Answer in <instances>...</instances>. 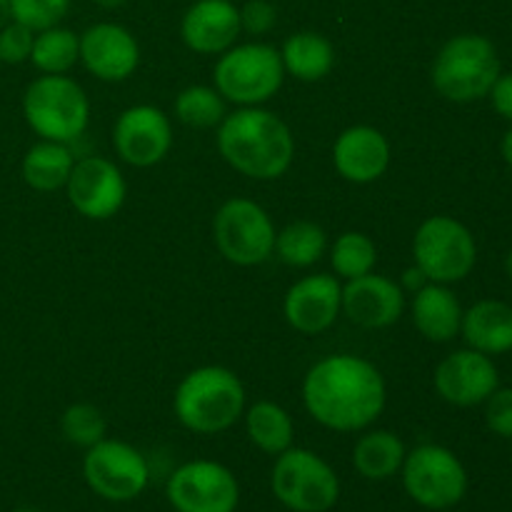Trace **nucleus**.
Segmentation results:
<instances>
[{
  "mask_svg": "<svg viewBox=\"0 0 512 512\" xmlns=\"http://www.w3.org/2000/svg\"><path fill=\"white\" fill-rule=\"evenodd\" d=\"M500 153H503L505 163H508L510 170H512V128L503 135V143H500Z\"/></svg>",
  "mask_w": 512,
  "mask_h": 512,
  "instance_id": "nucleus-38",
  "label": "nucleus"
},
{
  "mask_svg": "<svg viewBox=\"0 0 512 512\" xmlns=\"http://www.w3.org/2000/svg\"><path fill=\"white\" fill-rule=\"evenodd\" d=\"M68 10L70 0H10V20L25 25L33 33L60 25Z\"/></svg>",
  "mask_w": 512,
  "mask_h": 512,
  "instance_id": "nucleus-32",
  "label": "nucleus"
},
{
  "mask_svg": "<svg viewBox=\"0 0 512 512\" xmlns=\"http://www.w3.org/2000/svg\"><path fill=\"white\" fill-rule=\"evenodd\" d=\"M218 150L238 173L275 180L293 165L295 138L285 120L260 105H250L225 115L218 128Z\"/></svg>",
  "mask_w": 512,
  "mask_h": 512,
  "instance_id": "nucleus-2",
  "label": "nucleus"
},
{
  "mask_svg": "<svg viewBox=\"0 0 512 512\" xmlns=\"http://www.w3.org/2000/svg\"><path fill=\"white\" fill-rule=\"evenodd\" d=\"M385 380L370 360L330 355L318 360L303 380V403L323 428L335 433L365 430L385 408Z\"/></svg>",
  "mask_w": 512,
  "mask_h": 512,
  "instance_id": "nucleus-1",
  "label": "nucleus"
},
{
  "mask_svg": "<svg viewBox=\"0 0 512 512\" xmlns=\"http://www.w3.org/2000/svg\"><path fill=\"white\" fill-rule=\"evenodd\" d=\"M278 10L268 0H248L240 8V28L250 35H265L275 28Z\"/></svg>",
  "mask_w": 512,
  "mask_h": 512,
  "instance_id": "nucleus-35",
  "label": "nucleus"
},
{
  "mask_svg": "<svg viewBox=\"0 0 512 512\" xmlns=\"http://www.w3.org/2000/svg\"><path fill=\"white\" fill-rule=\"evenodd\" d=\"M413 323L433 343H450L460 335L463 308L453 290L443 283H425L413 298Z\"/></svg>",
  "mask_w": 512,
  "mask_h": 512,
  "instance_id": "nucleus-22",
  "label": "nucleus"
},
{
  "mask_svg": "<svg viewBox=\"0 0 512 512\" xmlns=\"http://www.w3.org/2000/svg\"><path fill=\"white\" fill-rule=\"evenodd\" d=\"M245 430H248L250 443L268 455H280L293 448V418L283 405L273 400H260L250 405L245 413Z\"/></svg>",
  "mask_w": 512,
  "mask_h": 512,
  "instance_id": "nucleus-26",
  "label": "nucleus"
},
{
  "mask_svg": "<svg viewBox=\"0 0 512 512\" xmlns=\"http://www.w3.org/2000/svg\"><path fill=\"white\" fill-rule=\"evenodd\" d=\"M335 170L350 183H373L390 165V143L373 125H353L343 130L333 145Z\"/></svg>",
  "mask_w": 512,
  "mask_h": 512,
  "instance_id": "nucleus-20",
  "label": "nucleus"
},
{
  "mask_svg": "<svg viewBox=\"0 0 512 512\" xmlns=\"http://www.w3.org/2000/svg\"><path fill=\"white\" fill-rule=\"evenodd\" d=\"M408 455L405 443L390 430H370L355 443L353 465L365 480H388L400 473Z\"/></svg>",
  "mask_w": 512,
  "mask_h": 512,
  "instance_id": "nucleus-25",
  "label": "nucleus"
},
{
  "mask_svg": "<svg viewBox=\"0 0 512 512\" xmlns=\"http://www.w3.org/2000/svg\"><path fill=\"white\" fill-rule=\"evenodd\" d=\"M15 512H40V510H33V508H20V510H15Z\"/></svg>",
  "mask_w": 512,
  "mask_h": 512,
  "instance_id": "nucleus-42",
  "label": "nucleus"
},
{
  "mask_svg": "<svg viewBox=\"0 0 512 512\" xmlns=\"http://www.w3.org/2000/svg\"><path fill=\"white\" fill-rule=\"evenodd\" d=\"M165 498L175 512H235L240 485L223 463L190 460L168 478Z\"/></svg>",
  "mask_w": 512,
  "mask_h": 512,
  "instance_id": "nucleus-12",
  "label": "nucleus"
},
{
  "mask_svg": "<svg viewBox=\"0 0 512 512\" xmlns=\"http://www.w3.org/2000/svg\"><path fill=\"white\" fill-rule=\"evenodd\" d=\"M270 488L275 500L293 512H328L340 500L338 473L305 448H288L278 455Z\"/></svg>",
  "mask_w": 512,
  "mask_h": 512,
  "instance_id": "nucleus-7",
  "label": "nucleus"
},
{
  "mask_svg": "<svg viewBox=\"0 0 512 512\" xmlns=\"http://www.w3.org/2000/svg\"><path fill=\"white\" fill-rule=\"evenodd\" d=\"M485 423L490 433L512 438V388H498L485 400Z\"/></svg>",
  "mask_w": 512,
  "mask_h": 512,
  "instance_id": "nucleus-34",
  "label": "nucleus"
},
{
  "mask_svg": "<svg viewBox=\"0 0 512 512\" xmlns=\"http://www.w3.org/2000/svg\"><path fill=\"white\" fill-rule=\"evenodd\" d=\"M490 103H493L495 113L500 115V118L510 120L512 123V73H500L498 80H495V85L490 88Z\"/></svg>",
  "mask_w": 512,
  "mask_h": 512,
  "instance_id": "nucleus-36",
  "label": "nucleus"
},
{
  "mask_svg": "<svg viewBox=\"0 0 512 512\" xmlns=\"http://www.w3.org/2000/svg\"><path fill=\"white\" fill-rule=\"evenodd\" d=\"M330 263L340 278H360V275L373 273L375 263H378V248L365 233L348 230L335 240L333 250H330Z\"/></svg>",
  "mask_w": 512,
  "mask_h": 512,
  "instance_id": "nucleus-30",
  "label": "nucleus"
},
{
  "mask_svg": "<svg viewBox=\"0 0 512 512\" xmlns=\"http://www.w3.org/2000/svg\"><path fill=\"white\" fill-rule=\"evenodd\" d=\"M23 115L40 140L70 143L88 128L90 103L68 75H40L25 88Z\"/></svg>",
  "mask_w": 512,
  "mask_h": 512,
  "instance_id": "nucleus-5",
  "label": "nucleus"
},
{
  "mask_svg": "<svg viewBox=\"0 0 512 512\" xmlns=\"http://www.w3.org/2000/svg\"><path fill=\"white\" fill-rule=\"evenodd\" d=\"M505 273H508L512 280V248L508 250V255H505Z\"/></svg>",
  "mask_w": 512,
  "mask_h": 512,
  "instance_id": "nucleus-41",
  "label": "nucleus"
},
{
  "mask_svg": "<svg viewBox=\"0 0 512 512\" xmlns=\"http://www.w3.org/2000/svg\"><path fill=\"white\" fill-rule=\"evenodd\" d=\"M60 430H63V438L70 445H78V448L88 450L105 438L108 425H105L103 413L95 405L75 403L60 418Z\"/></svg>",
  "mask_w": 512,
  "mask_h": 512,
  "instance_id": "nucleus-31",
  "label": "nucleus"
},
{
  "mask_svg": "<svg viewBox=\"0 0 512 512\" xmlns=\"http://www.w3.org/2000/svg\"><path fill=\"white\" fill-rule=\"evenodd\" d=\"M10 23V0H0V28Z\"/></svg>",
  "mask_w": 512,
  "mask_h": 512,
  "instance_id": "nucleus-39",
  "label": "nucleus"
},
{
  "mask_svg": "<svg viewBox=\"0 0 512 512\" xmlns=\"http://www.w3.org/2000/svg\"><path fill=\"white\" fill-rule=\"evenodd\" d=\"M413 258L430 283L450 285L473 273L478 245L468 225L450 215H433L415 233Z\"/></svg>",
  "mask_w": 512,
  "mask_h": 512,
  "instance_id": "nucleus-8",
  "label": "nucleus"
},
{
  "mask_svg": "<svg viewBox=\"0 0 512 512\" xmlns=\"http://www.w3.org/2000/svg\"><path fill=\"white\" fill-rule=\"evenodd\" d=\"M280 60H283L285 73L303 83H315L333 70L335 48L325 35L315 33V30H300L285 40Z\"/></svg>",
  "mask_w": 512,
  "mask_h": 512,
  "instance_id": "nucleus-23",
  "label": "nucleus"
},
{
  "mask_svg": "<svg viewBox=\"0 0 512 512\" xmlns=\"http://www.w3.org/2000/svg\"><path fill=\"white\" fill-rule=\"evenodd\" d=\"M403 310V288L385 275L368 273L343 285V313L360 328H388L398 323Z\"/></svg>",
  "mask_w": 512,
  "mask_h": 512,
  "instance_id": "nucleus-19",
  "label": "nucleus"
},
{
  "mask_svg": "<svg viewBox=\"0 0 512 512\" xmlns=\"http://www.w3.org/2000/svg\"><path fill=\"white\" fill-rule=\"evenodd\" d=\"M65 193H68L70 205L83 218L108 220L123 208L128 185L113 160L90 155V158L75 160L68 183H65Z\"/></svg>",
  "mask_w": 512,
  "mask_h": 512,
  "instance_id": "nucleus-13",
  "label": "nucleus"
},
{
  "mask_svg": "<svg viewBox=\"0 0 512 512\" xmlns=\"http://www.w3.org/2000/svg\"><path fill=\"white\" fill-rule=\"evenodd\" d=\"M175 118L190 128H215L223 123L225 98L210 85H190L180 90L173 103Z\"/></svg>",
  "mask_w": 512,
  "mask_h": 512,
  "instance_id": "nucleus-29",
  "label": "nucleus"
},
{
  "mask_svg": "<svg viewBox=\"0 0 512 512\" xmlns=\"http://www.w3.org/2000/svg\"><path fill=\"white\" fill-rule=\"evenodd\" d=\"M403 283H405V288L413 290V293H418V290L423 288L425 283H430V280L425 278V273L418 268V265H413V268H408L403 273Z\"/></svg>",
  "mask_w": 512,
  "mask_h": 512,
  "instance_id": "nucleus-37",
  "label": "nucleus"
},
{
  "mask_svg": "<svg viewBox=\"0 0 512 512\" xmlns=\"http://www.w3.org/2000/svg\"><path fill=\"white\" fill-rule=\"evenodd\" d=\"M285 78L280 50L268 43L233 45L215 63V90L240 108L263 105L280 90Z\"/></svg>",
  "mask_w": 512,
  "mask_h": 512,
  "instance_id": "nucleus-6",
  "label": "nucleus"
},
{
  "mask_svg": "<svg viewBox=\"0 0 512 512\" xmlns=\"http://www.w3.org/2000/svg\"><path fill=\"white\" fill-rule=\"evenodd\" d=\"M80 60V35L53 25L35 33L30 63L45 75H65Z\"/></svg>",
  "mask_w": 512,
  "mask_h": 512,
  "instance_id": "nucleus-28",
  "label": "nucleus"
},
{
  "mask_svg": "<svg viewBox=\"0 0 512 512\" xmlns=\"http://www.w3.org/2000/svg\"><path fill=\"white\" fill-rule=\"evenodd\" d=\"M113 145L128 165L150 168L173 148V125L155 105H133L115 120Z\"/></svg>",
  "mask_w": 512,
  "mask_h": 512,
  "instance_id": "nucleus-14",
  "label": "nucleus"
},
{
  "mask_svg": "<svg viewBox=\"0 0 512 512\" xmlns=\"http://www.w3.org/2000/svg\"><path fill=\"white\" fill-rule=\"evenodd\" d=\"M328 248V235L310 220H295L275 235V253L290 268H310Z\"/></svg>",
  "mask_w": 512,
  "mask_h": 512,
  "instance_id": "nucleus-27",
  "label": "nucleus"
},
{
  "mask_svg": "<svg viewBox=\"0 0 512 512\" xmlns=\"http://www.w3.org/2000/svg\"><path fill=\"white\" fill-rule=\"evenodd\" d=\"M240 33V8L233 0H195L180 23L183 43L200 55L225 53Z\"/></svg>",
  "mask_w": 512,
  "mask_h": 512,
  "instance_id": "nucleus-18",
  "label": "nucleus"
},
{
  "mask_svg": "<svg viewBox=\"0 0 512 512\" xmlns=\"http://www.w3.org/2000/svg\"><path fill=\"white\" fill-rule=\"evenodd\" d=\"M95 5H100V8L105 10H113V8H120V5H125L128 0H93Z\"/></svg>",
  "mask_w": 512,
  "mask_h": 512,
  "instance_id": "nucleus-40",
  "label": "nucleus"
},
{
  "mask_svg": "<svg viewBox=\"0 0 512 512\" xmlns=\"http://www.w3.org/2000/svg\"><path fill=\"white\" fill-rule=\"evenodd\" d=\"M80 60L98 80L120 83L138 70L140 45L123 25L95 23L80 35Z\"/></svg>",
  "mask_w": 512,
  "mask_h": 512,
  "instance_id": "nucleus-16",
  "label": "nucleus"
},
{
  "mask_svg": "<svg viewBox=\"0 0 512 512\" xmlns=\"http://www.w3.org/2000/svg\"><path fill=\"white\" fill-rule=\"evenodd\" d=\"M83 478L98 498L130 503L148 488L150 468L138 448L123 440L103 438L85 453Z\"/></svg>",
  "mask_w": 512,
  "mask_h": 512,
  "instance_id": "nucleus-11",
  "label": "nucleus"
},
{
  "mask_svg": "<svg viewBox=\"0 0 512 512\" xmlns=\"http://www.w3.org/2000/svg\"><path fill=\"white\" fill-rule=\"evenodd\" d=\"M500 388V375L493 358L473 348L448 355L435 370V390L440 398L458 408L485 403Z\"/></svg>",
  "mask_w": 512,
  "mask_h": 512,
  "instance_id": "nucleus-15",
  "label": "nucleus"
},
{
  "mask_svg": "<svg viewBox=\"0 0 512 512\" xmlns=\"http://www.w3.org/2000/svg\"><path fill=\"white\" fill-rule=\"evenodd\" d=\"M500 70L495 45L485 35L463 33L450 38L435 55L433 78L435 90L453 103H475L490 95Z\"/></svg>",
  "mask_w": 512,
  "mask_h": 512,
  "instance_id": "nucleus-4",
  "label": "nucleus"
},
{
  "mask_svg": "<svg viewBox=\"0 0 512 512\" xmlns=\"http://www.w3.org/2000/svg\"><path fill=\"white\" fill-rule=\"evenodd\" d=\"M460 335L468 348L485 355H503L512 350V305L503 300H480L463 313Z\"/></svg>",
  "mask_w": 512,
  "mask_h": 512,
  "instance_id": "nucleus-21",
  "label": "nucleus"
},
{
  "mask_svg": "<svg viewBox=\"0 0 512 512\" xmlns=\"http://www.w3.org/2000/svg\"><path fill=\"white\" fill-rule=\"evenodd\" d=\"M75 158L68 143L55 140H40L25 153L23 158V180L38 193H53L65 188L73 170Z\"/></svg>",
  "mask_w": 512,
  "mask_h": 512,
  "instance_id": "nucleus-24",
  "label": "nucleus"
},
{
  "mask_svg": "<svg viewBox=\"0 0 512 512\" xmlns=\"http://www.w3.org/2000/svg\"><path fill=\"white\" fill-rule=\"evenodd\" d=\"M175 418L198 435H218L233 428L245 410V388L233 370L205 365L180 380L173 398Z\"/></svg>",
  "mask_w": 512,
  "mask_h": 512,
  "instance_id": "nucleus-3",
  "label": "nucleus"
},
{
  "mask_svg": "<svg viewBox=\"0 0 512 512\" xmlns=\"http://www.w3.org/2000/svg\"><path fill=\"white\" fill-rule=\"evenodd\" d=\"M33 40L35 33L25 25L15 23H5L0 28V63L8 65H20L25 60H30V53H33Z\"/></svg>",
  "mask_w": 512,
  "mask_h": 512,
  "instance_id": "nucleus-33",
  "label": "nucleus"
},
{
  "mask_svg": "<svg viewBox=\"0 0 512 512\" xmlns=\"http://www.w3.org/2000/svg\"><path fill=\"white\" fill-rule=\"evenodd\" d=\"M403 488L425 510H450L468 493V473L453 450L425 443L403 460Z\"/></svg>",
  "mask_w": 512,
  "mask_h": 512,
  "instance_id": "nucleus-9",
  "label": "nucleus"
},
{
  "mask_svg": "<svg viewBox=\"0 0 512 512\" xmlns=\"http://www.w3.org/2000/svg\"><path fill=\"white\" fill-rule=\"evenodd\" d=\"M343 310V285L335 275L318 273L290 285L283 313L290 328L303 335L325 333Z\"/></svg>",
  "mask_w": 512,
  "mask_h": 512,
  "instance_id": "nucleus-17",
  "label": "nucleus"
},
{
  "mask_svg": "<svg viewBox=\"0 0 512 512\" xmlns=\"http://www.w3.org/2000/svg\"><path fill=\"white\" fill-rule=\"evenodd\" d=\"M275 225L255 200L233 198L220 205L213 220V238L220 255L235 265H260L275 253Z\"/></svg>",
  "mask_w": 512,
  "mask_h": 512,
  "instance_id": "nucleus-10",
  "label": "nucleus"
}]
</instances>
